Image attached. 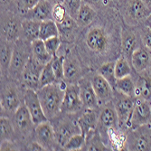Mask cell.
Masks as SVG:
<instances>
[{"instance_id": "1", "label": "cell", "mask_w": 151, "mask_h": 151, "mask_svg": "<svg viewBox=\"0 0 151 151\" xmlns=\"http://www.w3.org/2000/svg\"><path fill=\"white\" fill-rule=\"evenodd\" d=\"M122 23L119 11L113 5L98 10L96 19L81 29L74 47L91 72L121 56Z\"/></svg>"}, {"instance_id": "2", "label": "cell", "mask_w": 151, "mask_h": 151, "mask_svg": "<svg viewBox=\"0 0 151 151\" xmlns=\"http://www.w3.org/2000/svg\"><path fill=\"white\" fill-rule=\"evenodd\" d=\"M24 88L20 81L9 77H1V116L12 118L24 102Z\"/></svg>"}, {"instance_id": "3", "label": "cell", "mask_w": 151, "mask_h": 151, "mask_svg": "<svg viewBox=\"0 0 151 151\" xmlns=\"http://www.w3.org/2000/svg\"><path fill=\"white\" fill-rule=\"evenodd\" d=\"M67 83L57 81L52 84L40 88L36 91L38 97L48 120L52 119L61 112L63 95Z\"/></svg>"}, {"instance_id": "4", "label": "cell", "mask_w": 151, "mask_h": 151, "mask_svg": "<svg viewBox=\"0 0 151 151\" xmlns=\"http://www.w3.org/2000/svg\"><path fill=\"white\" fill-rule=\"evenodd\" d=\"M58 55L64 56V81L66 83H76L82 77L91 73L89 68L80 58L74 45L62 43Z\"/></svg>"}, {"instance_id": "5", "label": "cell", "mask_w": 151, "mask_h": 151, "mask_svg": "<svg viewBox=\"0 0 151 151\" xmlns=\"http://www.w3.org/2000/svg\"><path fill=\"white\" fill-rule=\"evenodd\" d=\"M15 125L18 142L22 147V150H25V147L29 142L35 140V124L33 121L32 116L23 102L21 106L17 109L15 114L11 118Z\"/></svg>"}, {"instance_id": "6", "label": "cell", "mask_w": 151, "mask_h": 151, "mask_svg": "<svg viewBox=\"0 0 151 151\" xmlns=\"http://www.w3.org/2000/svg\"><path fill=\"white\" fill-rule=\"evenodd\" d=\"M77 116L78 114L60 112L57 116L50 119L56 137V140L63 150L64 145L73 135L81 133L77 122Z\"/></svg>"}, {"instance_id": "7", "label": "cell", "mask_w": 151, "mask_h": 151, "mask_svg": "<svg viewBox=\"0 0 151 151\" xmlns=\"http://www.w3.org/2000/svg\"><path fill=\"white\" fill-rule=\"evenodd\" d=\"M124 24L130 26H139L144 24L151 10L142 0H124L117 6Z\"/></svg>"}, {"instance_id": "8", "label": "cell", "mask_w": 151, "mask_h": 151, "mask_svg": "<svg viewBox=\"0 0 151 151\" xmlns=\"http://www.w3.org/2000/svg\"><path fill=\"white\" fill-rule=\"evenodd\" d=\"M32 56V43L23 38H19L15 43L13 55L8 71V77L20 81L25 65Z\"/></svg>"}, {"instance_id": "9", "label": "cell", "mask_w": 151, "mask_h": 151, "mask_svg": "<svg viewBox=\"0 0 151 151\" xmlns=\"http://www.w3.org/2000/svg\"><path fill=\"white\" fill-rule=\"evenodd\" d=\"M125 150H151V123L127 130Z\"/></svg>"}, {"instance_id": "10", "label": "cell", "mask_w": 151, "mask_h": 151, "mask_svg": "<svg viewBox=\"0 0 151 151\" xmlns=\"http://www.w3.org/2000/svg\"><path fill=\"white\" fill-rule=\"evenodd\" d=\"M136 98L130 97L117 90H114L112 102L119 118V129L127 132L130 128V120L134 109Z\"/></svg>"}, {"instance_id": "11", "label": "cell", "mask_w": 151, "mask_h": 151, "mask_svg": "<svg viewBox=\"0 0 151 151\" xmlns=\"http://www.w3.org/2000/svg\"><path fill=\"white\" fill-rule=\"evenodd\" d=\"M23 19L17 12L1 11V38L16 43L21 38Z\"/></svg>"}, {"instance_id": "12", "label": "cell", "mask_w": 151, "mask_h": 151, "mask_svg": "<svg viewBox=\"0 0 151 151\" xmlns=\"http://www.w3.org/2000/svg\"><path fill=\"white\" fill-rule=\"evenodd\" d=\"M142 45L138 26H130L122 23L121 28V55L131 63L133 52Z\"/></svg>"}, {"instance_id": "13", "label": "cell", "mask_w": 151, "mask_h": 151, "mask_svg": "<svg viewBox=\"0 0 151 151\" xmlns=\"http://www.w3.org/2000/svg\"><path fill=\"white\" fill-rule=\"evenodd\" d=\"M82 109H83V103H82L81 98L78 82L67 83L63 95L61 112L68 114H78Z\"/></svg>"}, {"instance_id": "14", "label": "cell", "mask_w": 151, "mask_h": 151, "mask_svg": "<svg viewBox=\"0 0 151 151\" xmlns=\"http://www.w3.org/2000/svg\"><path fill=\"white\" fill-rule=\"evenodd\" d=\"M34 139L42 145L45 150H63L56 140V137L50 120L35 126Z\"/></svg>"}, {"instance_id": "15", "label": "cell", "mask_w": 151, "mask_h": 151, "mask_svg": "<svg viewBox=\"0 0 151 151\" xmlns=\"http://www.w3.org/2000/svg\"><path fill=\"white\" fill-rule=\"evenodd\" d=\"M97 129L101 136L109 129H119V118L112 101L100 106Z\"/></svg>"}, {"instance_id": "16", "label": "cell", "mask_w": 151, "mask_h": 151, "mask_svg": "<svg viewBox=\"0 0 151 151\" xmlns=\"http://www.w3.org/2000/svg\"><path fill=\"white\" fill-rule=\"evenodd\" d=\"M44 67V64L40 63L32 55L28 63L25 65L20 80V83L22 84V86L24 89H32L37 91L39 89L41 73H42Z\"/></svg>"}, {"instance_id": "17", "label": "cell", "mask_w": 151, "mask_h": 151, "mask_svg": "<svg viewBox=\"0 0 151 151\" xmlns=\"http://www.w3.org/2000/svg\"><path fill=\"white\" fill-rule=\"evenodd\" d=\"M24 103L28 109L35 126L48 120L47 117L45 114L43 107L41 105L36 91L32 89H24Z\"/></svg>"}, {"instance_id": "18", "label": "cell", "mask_w": 151, "mask_h": 151, "mask_svg": "<svg viewBox=\"0 0 151 151\" xmlns=\"http://www.w3.org/2000/svg\"><path fill=\"white\" fill-rule=\"evenodd\" d=\"M92 87L99 99L100 104H105L112 101L114 89L111 85L97 72H91L88 73Z\"/></svg>"}, {"instance_id": "19", "label": "cell", "mask_w": 151, "mask_h": 151, "mask_svg": "<svg viewBox=\"0 0 151 151\" xmlns=\"http://www.w3.org/2000/svg\"><path fill=\"white\" fill-rule=\"evenodd\" d=\"M79 88H80V94L81 98L83 103V109H100V101L96 95V92L92 87L91 80L87 75L82 77L79 81Z\"/></svg>"}, {"instance_id": "20", "label": "cell", "mask_w": 151, "mask_h": 151, "mask_svg": "<svg viewBox=\"0 0 151 151\" xmlns=\"http://www.w3.org/2000/svg\"><path fill=\"white\" fill-rule=\"evenodd\" d=\"M57 26L59 30V37L61 38L62 43L66 45H74L81 29L76 20L68 15L63 22L57 24Z\"/></svg>"}, {"instance_id": "21", "label": "cell", "mask_w": 151, "mask_h": 151, "mask_svg": "<svg viewBox=\"0 0 151 151\" xmlns=\"http://www.w3.org/2000/svg\"><path fill=\"white\" fill-rule=\"evenodd\" d=\"M147 123H151L150 101L136 98L133 113L130 120V128L139 127L147 124Z\"/></svg>"}, {"instance_id": "22", "label": "cell", "mask_w": 151, "mask_h": 151, "mask_svg": "<svg viewBox=\"0 0 151 151\" xmlns=\"http://www.w3.org/2000/svg\"><path fill=\"white\" fill-rule=\"evenodd\" d=\"M132 75L135 79V98L151 101V71L135 72Z\"/></svg>"}, {"instance_id": "23", "label": "cell", "mask_w": 151, "mask_h": 151, "mask_svg": "<svg viewBox=\"0 0 151 151\" xmlns=\"http://www.w3.org/2000/svg\"><path fill=\"white\" fill-rule=\"evenodd\" d=\"M98 116H99V109H83L78 113L77 122L81 129V134L86 136L90 131L97 129L98 126Z\"/></svg>"}, {"instance_id": "24", "label": "cell", "mask_w": 151, "mask_h": 151, "mask_svg": "<svg viewBox=\"0 0 151 151\" xmlns=\"http://www.w3.org/2000/svg\"><path fill=\"white\" fill-rule=\"evenodd\" d=\"M53 5L48 0H41L33 8L27 11L23 16L24 19H29L37 22L52 19V12Z\"/></svg>"}, {"instance_id": "25", "label": "cell", "mask_w": 151, "mask_h": 151, "mask_svg": "<svg viewBox=\"0 0 151 151\" xmlns=\"http://www.w3.org/2000/svg\"><path fill=\"white\" fill-rule=\"evenodd\" d=\"M131 65L136 73H141L149 69L151 65V51L141 45L132 54Z\"/></svg>"}, {"instance_id": "26", "label": "cell", "mask_w": 151, "mask_h": 151, "mask_svg": "<svg viewBox=\"0 0 151 151\" xmlns=\"http://www.w3.org/2000/svg\"><path fill=\"white\" fill-rule=\"evenodd\" d=\"M14 46H15V43L1 38V57H0L1 58V62H0L1 77H8V71L13 55Z\"/></svg>"}, {"instance_id": "27", "label": "cell", "mask_w": 151, "mask_h": 151, "mask_svg": "<svg viewBox=\"0 0 151 151\" xmlns=\"http://www.w3.org/2000/svg\"><path fill=\"white\" fill-rule=\"evenodd\" d=\"M98 16V11L91 6L82 2L78 14L76 16V22L81 28H84L90 25Z\"/></svg>"}, {"instance_id": "28", "label": "cell", "mask_w": 151, "mask_h": 151, "mask_svg": "<svg viewBox=\"0 0 151 151\" xmlns=\"http://www.w3.org/2000/svg\"><path fill=\"white\" fill-rule=\"evenodd\" d=\"M0 133H1V136H0L1 141L12 140L18 142L17 130L11 118L1 116V119H0Z\"/></svg>"}, {"instance_id": "29", "label": "cell", "mask_w": 151, "mask_h": 151, "mask_svg": "<svg viewBox=\"0 0 151 151\" xmlns=\"http://www.w3.org/2000/svg\"><path fill=\"white\" fill-rule=\"evenodd\" d=\"M40 24L41 22L29 20V19H23L21 38L26 41H29L31 43L39 39Z\"/></svg>"}, {"instance_id": "30", "label": "cell", "mask_w": 151, "mask_h": 151, "mask_svg": "<svg viewBox=\"0 0 151 151\" xmlns=\"http://www.w3.org/2000/svg\"><path fill=\"white\" fill-rule=\"evenodd\" d=\"M32 55L36 61L44 65L50 63L53 58L47 51L45 41L41 39H37L32 42Z\"/></svg>"}, {"instance_id": "31", "label": "cell", "mask_w": 151, "mask_h": 151, "mask_svg": "<svg viewBox=\"0 0 151 151\" xmlns=\"http://www.w3.org/2000/svg\"><path fill=\"white\" fill-rule=\"evenodd\" d=\"M86 142L82 150H109L105 145L98 129L90 131L86 136Z\"/></svg>"}, {"instance_id": "32", "label": "cell", "mask_w": 151, "mask_h": 151, "mask_svg": "<svg viewBox=\"0 0 151 151\" xmlns=\"http://www.w3.org/2000/svg\"><path fill=\"white\" fill-rule=\"evenodd\" d=\"M95 72H97L99 74H101L115 90L116 81H117L116 74H115V61H111L102 63Z\"/></svg>"}, {"instance_id": "33", "label": "cell", "mask_w": 151, "mask_h": 151, "mask_svg": "<svg viewBox=\"0 0 151 151\" xmlns=\"http://www.w3.org/2000/svg\"><path fill=\"white\" fill-rule=\"evenodd\" d=\"M53 36H59V30H58L57 24L52 19L41 22L39 39L45 41Z\"/></svg>"}, {"instance_id": "34", "label": "cell", "mask_w": 151, "mask_h": 151, "mask_svg": "<svg viewBox=\"0 0 151 151\" xmlns=\"http://www.w3.org/2000/svg\"><path fill=\"white\" fill-rule=\"evenodd\" d=\"M135 73L130 62L123 55L115 61V74L117 79L132 75Z\"/></svg>"}, {"instance_id": "35", "label": "cell", "mask_w": 151, "mask_h": 151, "mask_svg": "<svg viewBox=\"0 0 151 151\" xmlns=\"http://www.w3.org/2000/svg\"><path fill=\"white\" fill-rule=\"evenodd\" d=\"M115 90L135 98V79L133 75L117 79Z\"/></svg>"}, {"instance_id": "36", "label": "cell", "mask_w": 151, "mask_h": 151, "mask_svg": "<svg viewBox=\"0 0 151 151\" xmlns=\"http://www.w3.org/2000/svg\"><path fill=\"white\" fill-rule=\"evenodd\" d=\"M57 79L56 76L53 73V70L52 68V61L50 63H48L47 64L45 65L44 69L41 73V76H40V81H39V89L43 88L45 86L52 84L54 82H57Z\"/></svg>"}, {"instance_id": "37", "label": "cell", "mask_w": 151, "mask_h": 151, "mask_svg": "<svg viewBox=\"0 0 151 151\" xmlns=\"http://www.w3.org/2000/svg\"><path fill=\"white\" fill-rule=\"evenodd\" d=\"M86 142V138L83 134L79 133L73 135L72 138L67 141L63 147V150H82Z\"/></svg>"}, {"instance_id": "38", "label": "cell", "mask_w": 151, "mask_h": 151, "mask_svg": "<svg viewBox=\"0 0 151 151\" xmlns=\"http://www.w3.org/2000/svg\"><path fill=\"white\" fill-rule=\"evenodd\" d=\"M64 56L63 55H56L52 60V68L53 73L56 76L58 81H64V67H63Z\"/></svg>"}, {"instance_id": "39", "label": "cell", "mask_w": 151, "mask_h": 151, "mask_svg": "<svg viewBox=\"0 0 151 151\" xmlns=\"http://www.w3.org/2000/svg\"><path fill=\"white\" fill-rule=\"evenodd\" d=\"M45 47H46L47 51L49 52V53L52 57H54V56L58 55L59 50L62 45V41L59 36H53V37H51V38L45 40Z\"/></svg>"}, {"instance_id": "40", "label": "cell", "mask_w": 151, "mask_h": 151, "mask_svg": "<svg viewBox=\"0 0 151 151\" xmlns=\"http://www.w3.org/2000/svg\"><path fill=\"white\" fill-rule=\"evenodd\" d=\"M67 16H68L67 10L63 3H58V4L53 5L52 17V20L56 24L63 22L66 18Z\"/></svg>"}, {"instance_id": "41", "label": "cell", "mask_w": 151, "mask_h": 151, "mask_svg": "<svg viewBox=\"0 0 151 151\" xmlns=\"http://www.w3.org/2000/svg\"><path fill=\"white\" fill-rule=\"evenodd\" d=\"M63 4L67 10L68 15L75 19L78 11L82 4V0H64Z\"/></svg>"}, {"instance_id": "42", "label": "cell", "mask_w": 151, "mask_h": 151, "mask_svg": "<svg viewBox=\"0 0 151 151\" xmlns=\"http://www.w3.org/2000/svg\"><path fill=\"white\" fill-rule=\"evenodd\" d=\"M138 29L140 35L142 45L151 51V29L144 24L138 26Z\"/></svg>"}, {"instance_id": "43", "label": "cell", "mask_w": 151, "mask_h": 151, "mask_svg": "<svg viewBox=\"0 0 151 151\" xmlns=\"http://www.w3.org/2000/svg\"><path fill=\"white\" fill-rule=\"evenodd\" d=\"M41 0H17V12L23 17L24 14L37 5Z\"/></svg>"}, {"instance_id": "44", "label": "cell", "mask_w": 151, "mask_h": 151, "mask_svg": "<svg viewBox=\"0 0 151 151\" xmlns=\"http://www.w3.org/2000/svg\"><path fill=\"white\" fill-rule=\"evenodd\" d=\"M82 2L91 6L97 11L100 9L115 5L113 0H82Z\"/></svg>"}, {"instance_id": "45", "label": "cell", "mask_w": 151, "mask_h": 151, "mask_svg": "<svg viewBox=\"0 0 151 151\" xmlns=\"http://www.w3.org/2000/svg\"><path fill=\"white\" fill-rule=\"evenodd\" d=\"M1 11L17 12V0H1Z\"/></svg>"}, {"instance_id": "46", "label": "cell", "mask_w": 151, "mask_h": 151, "mask_svg": "<svg viewBox=\"0 0 151 151\" xmlns=\"http://www.w3.org/2000/svg\"><path fill=\"white\" fill-rule=\"evenodd\" d=\"M0 150H22L21 146L18 142L12 141V140H4L1 141V146H0Z\"/></svg>"}, {"instance_id": "47", "label": "cell", "mask_w": 151, "mask_h": 151, "mask_svg": "<svg viewBox=\"0 0 151 151\" xmlns=\"http://www.w3.org/2000/svg\"><path fill=\"white\" fill-rule=\"evenodd\" d=\"M144 25H146V26H147L148 28H150L151 29V13H150V15L147 17V18L146 19V21L144 22V24H143Z\"/></svg>"}, {"instance_id": "48", "label": "cell", "mask_w": 151, "mask_h": 151, "mask_svg": "<svg viewBox=\"0 0 151 151\" xmlns=\"http://www.w3.org/2000/svg\"><path fill=\"white\" fill-rule=\"evenodd\" d=\"M48 1H50L52 5H55L58 3H63L64 0H48Z\"/></svg>"}, {"instance_id": "49", "label": "cell", "mask_w": 151, "mask_h": 151, "mask_svg": "<svg viewBox=\"0 0 151 151\" xmlns=\"http://www.w3.org/2000/svg\"><path fill=\"white\" fill-rule=\"evenodd\" d=\"M142 1L146 4V6L151 10V0H142Z\"/></svg>"}, {"instance_id": "50", "label": "cell", "mask_w": 151, "mask_h": 151, "mask_svg": "<svg viewBox=\"0 0 151 151\" xmlns=\"http://www.w3.org/2000/svg\"><path fill=\"white\" fill-rule=\"evenodd\" d=\"M124 0H113V2H114V4H115V6H117L118 5H119L120 3H122Z\"/></svg>"}, {"instance_id": "51", "label": "cell", "mask_w": 151, "mask_h": 151, "mask_svg": "<svg viewBox=\"0 0 151 151\" xmlns=\"http://www.w3.org/2000/svg\"><path fill=\"white\" fill-rule=\"evenodd\" d=\"M150 111H151V101H150Z\"/></svg>"}, {"instance_id": "52", "label": "cell", "mask_w": 151, "mask_h": 151, "mask_svg": "<svg viewBox=\"0 0 151 151\" xmlns=\"http://www.w3.org/2000/svg\"><path fill=\"white\" fill-rule=\"evenodd\" d=\"M149 70L151 71V65H150V68H149Z\"/></svg>"}]
</instances>
